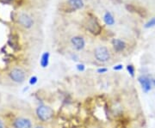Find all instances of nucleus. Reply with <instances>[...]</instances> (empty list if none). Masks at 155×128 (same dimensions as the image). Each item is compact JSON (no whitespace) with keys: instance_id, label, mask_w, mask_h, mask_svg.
<instances>
[{"instance_id":"obj_6","label":"nucleus","mask_w":155,"mask_h":128,"mask_svg":"<svg viewBox=\"0 0 155 128\" xmlns=\"http://www.w3.org/2000/svg\"><path fill=\"white\" fill-rule=\"evenodd\" d=\"M11 127L14 128H33V123L30 119L24 116H17L13 119Z\"/></svg>"},{"instance_id":"obj_15","label":"nucleus","mask_w":155,"mask_h":128,"mask_svg":"<svg viewBox=\"0 0 155 128\" xmlns=\"http://www.w3.org/2000/svg\"><path fill=\"white\" fill-rule=\"evenodd\" d=\"M155 26V17L152 18L151 20H149L146 24H145V28L146 29H149V28H153Z\"/></svg>"},{"instance_id":"obj_9","label":"nucleus","mask_w":155,"mask_h":128,"mask_svg":"<svg viewBox=\"0 0 155 128\" xmlns=\"http://www.w3.org/2000/svg\"><path fill=\"white\" fill-rule=\"evenodd\" d=\"M112 46L116 52H123L126 48V43L123 40L120 39H113L112 40Z\"/></svg>"},{"instance_id":"obj_23","label":"nucleus","mask_w":155,"mask_h":128,"mask_svg":"<svg viewBox=\"0 0 155 128\" xmlns=\"http://www.w3.org/2000/svg\"><path fill=\"white\" fill-rule=\"evenodd\" d=\"M7 128H14V127H7Z\"/></svg>"},{"instance_id":"obj_7","label":"nucleus","mask_w":155,"mask_h":128,"mask_svg":"<svg viewBox=\"0 0 155 128\" xmlns=\"http://www.w3.org/2000/svg\"><path fill=\"white\" fill-rule=\"evenodd\" d=\"M138 81H139V83H140V84H141V86L145 93H147L152 89V87H153L152 79L149 78L148 77L141 76L138 78Z\"/></svg>"},{"instance_id":"obj_1","label":"nucleus","mask_w":155,"mask_h":128,"mask_svg":"<svg viewBox=\"0 0 155 128\" xmlns=\"http://www.w3.org/2000/svg\"><path fill=\"white\" fill-rule=\"evenodd\" d=\"M15 19L17 23L19 25V27L24 29H30L35 24V20L33 18L32 15L25 10L18 11L16 15Z\"/></svg>"},{"instance_id":"obj_11","label":"nucleus","mask_w":155,"mask_h":128,"mask_svg":"<svg viewBox=\"0 0 155 128\" xmlns=\"http://www.w3.org/2000/svg\"><path fill=\"white\" fill-rule=\"evenodd\" d=\"M67 3H68V5L70 6V8L73 10H80L84 5L83 0H68Z\"/></svg>"},{"instance_id":"obj_5","label":"nucleus","mask_w":155,"mask_h":128,"mask_svg":"<svg viewBox=\"0 0 155 128\" xmlns=\"http://www.w3.org/2000/svg\"><path fill=\"white\" fill-rule=\"evenodd\" d=\"M94 56L98 62L106 63L110 59V52L106 47L99 46L94 51Z\"/></svg>"},{"instance_id":"obj_8","label":"nucleus","mask_w":155,"mask_h":128,"mask_svg":"<svg viewBox=\"0 0 155 128\" xmlns=\"http://www.w3.org/2000/svg\"><path fill=\"white\" fill-rule=\"evenodd\" d=\"M71 44H72V47L75 50L81 51L85 47V40L81 36L76 35V36L72 37V39H71Z\"/></svg>"},{"instance_id":"obj_4","label":"nucleus","mask_w":155,"mask_h":128,"mask_svg":"<svg viewBox=\"0 0 155 128\" xmlns=\"http://www.w3.org/2000/svg\"><path fill=\"white\" fill-rule=\"evenodd\" d=\"M84 24H85L84 26H85L86 29L89 30L90 33H92V35H97L102 31V27L99 24L98 21L96 19V17H87Z\"/></svg>"},{"instance_id":"obj_3","label":"nucleus","mask_w":155,"mask_h":128,"mask_svg":"<svg viewBox=\"0 0 155 128\" xmlns=\"http://www.w3.org/2000/svg\"><path fill=\"white\" fill-rule=\"evenodd\" d=\"M35 114L38 119L41 120V122H47L53 117L54 111L49 106L39 105L35 109Z\"/></svg>"},{"instance_id":"obj_20","label":"nucleus","mask_w":155,"mask_h":128,"mask_svg":"<svg viewBox=\"0 0 155 128\" xmlns=\"http://www.w3.org/2000/svg\"><path fill=\"white\" fill-rule=\"evenodd\" d=\"M0 1H2L4 3H12V2H14L16 0H0Z\"/></svg>"},{"instance_id":"obj_19","label":"nucleus","mask_w":155,"mask_h":128,"mask_svg":"<svg viewBox=\"0 0 155 128\" xmlns=\"http://www.w3.org/2000/svg\"><path fill=\"white\" fill-rule=\"evenodd\" d=\"M0 128H7L6 127V125H5L4 120L2 118H0Z\"/></svg>"},{"instance_id":"obj_2","label":"nucleus","mask_w":155,"mask_h":128,"mask_svg":"<svg viewBox=\"0 0 155 128\" xmlns=\"http://www.w3.org/2000/svg\"><path fill=\"white\" fill-rule=\"evenodd\" d=\"M8 76L13 83L17 84L23 83L27 78L26 71L20 66H14L10 68L8 72Z\"/></svg>"},{"instance_id":"obj_10","label":"nucleus","mask_w":155,"mask_h":128,"mask_svg":"<svg viewBox=\"0 0 155 128\" xmlns=\"http://www.w3.org/2000/svg\"><path fill=\"white\" fill-rule=\"evenodd\" d=\"M103 22H104V23H105L107 26H113L114 24L115 23V17H114V16L112 15V13L110 12V11H106V12L103 14Z\"/></svg>"},{"instance_id":"obj_21","label":"nucleus","mask_w":155,"mask_h":128,"mask_svg":"<svg viewBox=\"0 0 155 128\" xmlns=\"http://www.w3.org/2000/svg\"><path fill=\"white\" fill-rule=\"evenodd\" d=\"M29 89H30V86H26V88H24V89H23V90H22V92L28 91V90H29Z\"/></svg>"},{"instance_id":"obj_13","label":"nucleus","mask_w":155,"mask_h":128,"mask_svg":"<svg viewBox=\"0 0 155 128\" xmlns=\"http://www.w3.org/2000/svg\"><path fill=\"white\" fill-rule=\"evenodd\" d=\"M126 68H127V70H128V74H129L132 78H134V75H135V68H134V65H128Z\"/></svg>"},{"instance_id":"obj_16","label":"nucleus","mask_w":155,"mask_h":128,"mask_svg":"<svg viewBox=\"0 0 155 128\" xmlns=\"http://www.w3.org/2000/svg\"><path fill=\"white\" fill-rule=\"evenodd\" d=\"M76 69H77L78 71H79V72H83V71L85 70V65L84 64H78L76 65Z\"/></svg>"},{"instance_id":"obj_22","label":"nucleus","mask_w":155,"mask_h":128,"mask_svg":"<svg viewBox=\"0 0 155 128\" xmlns=\"http://www.w3.org/2000/svg\"><path fill=\"white\" fill-rule=\"evenodd\" d=\"M33 128H45L44 127H42V126H36V127H35Z\"/></svg>"},{"instance_id":"obj_14","label":"nucleus","mask_w":155,"mask_h":128,"mask_svg":"<svg viewBox=\"0 0 155 128\" xmlns=\"http://www.w3.org/2000/svg\"><path fill=\"white\" fill-rule=\"evenodd\" d=\"M38 83V78L36 76H32L29 79V84L30 86H35Z\"/></svg>"},{"instance_id":"obj_17","label":"nucleus","mask_w":155,"mask_h":128,"mask_svg":"<svg viewBox=\"0 0 155 128\" xmlns=\"http://www.w3.org/2000/svg\"><path fill=\"white\" fill-rule=\"evenodd\" d=\"M107 71H108V68H106V67H100V68H98L97 70V72L98 74H104Z\"/></svg>"},{"instance_id":"obj_18","label":"nucleus","mask_w":155,"mask_h":128,"mask_svg":"<svg viewBox=\"0 0 155 128\" xmlns=\"http://www.w3.org/2000/svg\"><path fill=\"white\" fill-rule=\"evenodd\" d=\"M123 69V65L122 64H118V65H115L113 66V70H116V71L122 70Z\"/></svg>"},{"instance_id":"obj_12","label":"nucleus","mask_w":155,"mask_h":128,"mask_svg":"<svg viewBox=\"0 0 155 128\" xmlns=\"http://www.w3.org/2000/svg\"><path fill=\"white\" fill-rule=\"evenodd\" d=\"M49 59H50V53L48 52H45L42 53L40 59V65L41 66V68H47L48 66Z\"/></svg>"}]
</instances>
